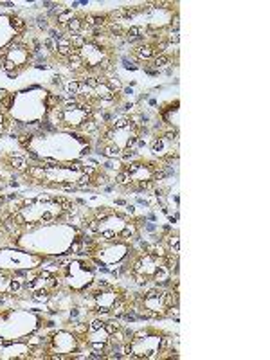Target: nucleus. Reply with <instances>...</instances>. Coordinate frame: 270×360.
<instances>
[{
  "mask_svg": "<svg viewBox=\"0 0 270 360\" xmlns=\"http://www.w3.org/2000/svg\"><path fill=\"white\" fill-rule=\"evenodd\" d=\"M74 205L65 198L38 197L24 202L17 209H13L8 217V224L15 227H29V225H44L58 221L60 218L70 213Z\"/></svg>",
  "mask_w": 270,
  "mask_h": 360,
  "instance_id": "1",
  "label": "nucleus"
},
{
  "mask_svg": "<svg viewBox=\"0 0 270 360\" xmlns=\"http://www.w3.org/2000/svg\"><path fill=\"white\" fill-rule=\"evenodd\" d=\"M53 123L67 130H85L94 119V107H90L79 99H69L60 103L54 110L49 112Z\"/></svg>",
  "mask_w": 270,
  "mask_h": 360,
  "instance_id": "2",
  "label": "nucleus"
},
{
  "mask_svg": "<svg viewBox=\"0 0 270 360\" xmlns=\"http://www.w3.org/2000/svg\"><path fill=\"white\" fill-rule=\"evenodd\" d=\"M89 304L92 311L99 315H115L123 317L128 311V304L121 295V290H115L112 285L108 287H98V290L90 292Z\"/></svg>",
  "mask_w": 270,
  "mask_h": 360,
  "instance_id": "3",
  "label": "nucleus"
},
{
  "mask_svg": "<svg viewBox=\"0 0 270 360\" xmlns=\"http://www.w3.org/2000/svg\"><path fill=\"white\" fill-rule=\"evenodd\" d=\"M169 310H173V294L153 288L141 295L139 310L135 311H141V317H146V319H152V317L159 319L168 315Z\"/></svg>",
  "mask_w": 270,
  "mask_h": 360,
  "instance_id": "4",
  "label": "nucleus"
},
{
  "mask_svg": "<svg viewBox=\"0 0 270 360\" xmlns=\"http://www.w3.org/2000/svg\"><path fill=\"white\" fill-rule=\"evenodd\" d=\"M31 56H33V54H31V49H29L27 45L17 41V44H11L8 49L4 51L0 67H2L4 72H8V76L15 78V76L31 62Z\"/></svg>",
  "mask_w": 270,
  "mask_h": 360,
  "instance_id": "5",
  "label": "nucleus"
},
{
  "mask_svg": "<svg viewBox=\"0 0 270 360\" xmlns=\"http://www.w3.org/2000/svg\"><path fill=\"white\" fill-rule=\"evenodd\" d=\"M110 335L112 333H108L107 326H105V321L96 319L86 328L85 340L89 344V348L92 349V353H96V356H101L103 353H107Z\"/></svg>",
  "mask_w": 270,
  "mask_h": 360,
  "instance_id": "6",
  "label": "nucleus"
},
{
  "mask_svg": "<svg viewBox=\"0 0 270 360\" xmlns=\"http://www.w3.org/2000/svg\"><path fill=\"white\" fill-rule=\"evenodd\" d=\"M60 287V278L54 276L49 270H44L31 283L27 281V288L31 290L34 299H47L56 288Z\"/></svg>",
  "mask_w": 270,
  "mask_h": 360,
  "instance_id": "7",
  "label": "nucleus"
},
{
  "mask_svg": "<svg viewBox=\"0 0 270 360\" xmlns=\"http://www.w3.org/2000/svg\"><path fill=\"white\" fill-rule=\"evenodd\" d=\"M92 274L94 272H92V269H89V265H85L83 262H74L67 265L63 278L74 290H83L92 281Z\"/></svg>",
  "mask_w": 270,
  "mask_h": 360,
  "instance_id": "8",
  "label": "nucleus"
},
{
  "mask_svg": "<svg viewBox=\"0 0 270 360\" xmlns=\"http://www.w3.org/2000/svg\"><path fill=\"white\" fill-rule=\"evenodd\" d=\"M78 342L76 335L69 332H58L49 339V352L58 353V359H62L63 355H69L78 349Z\"/></svg>",
  "mask_w": 270,
  "mask_h": 360,
  "instance_id": "9",
  "label": "nucleus"
},
{
  "mask_svg": "<svg viewBox=\"0 0 270 360\" xmlns=\"http://www.w3.org/2000/svg\"><path fill=\"white\" fill-rule=\"evenodd\" d=\"M8 127H9V123H8V119H6V115L0 114V135L8 130Z\"/></svg>",
  "mask_w": 270,
  "mask_h": 360,
  "instance_id": "10",
  "label": "nucleus"
},
{
  "mask_svg": "<svg viewBox=\"0 0 270 360\" xmlns=\"http://www.w3.org/2000/svg\"><path fill=\"white\" fill-rule=\"evenodd\" d=\"M13 27L24 29V27H25V24H24V22L20 20V18H13Z\"/></svg>",
  "mask_w": 270,
  "mask_h": 360,
  "instance_id": "11",
  "label": "nucleus"
},
{
  "mask_svg": "<svg viewBox=\"0 0 270 360\" xmlns=\"http://www.w3.org/2000/svg\"><path fill=\"white\" fill-rule=\"evenodd\" d=\"M0 236H2V225H0Z\"/></svg>",
  "mask_w": 270,
  "mask_h": 360,
  "instance_id": "12",
  "label": "nucleus"
}]
</instances>
